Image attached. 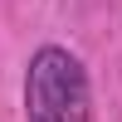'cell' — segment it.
<instances>
[{"label": "cell", "instance_id": "1", "mask_svg": "<svg viewBox=\"0 0 122 122\" xmlns=\"http://www.w3.org/2000/svg\"><path fill=\"white\" fill-rule=\"evenodd\" d=\"M25 117L29 122H88V73L68 49L44 44L25 73Z\"/></svg>", "mask_w": 122, "mask_h": 122}]
</instances>
